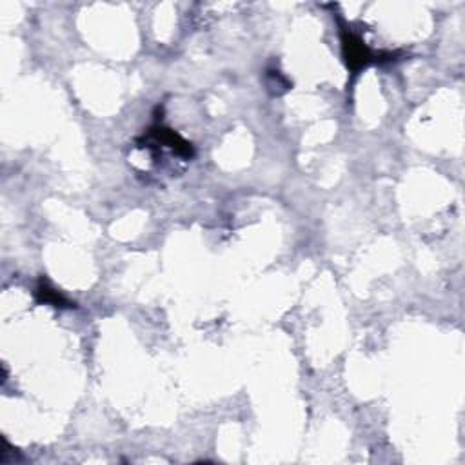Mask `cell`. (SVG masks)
<instances>
[{"mask_svg":"<svg viewBox=\"0 0 465 465\" xmlns=\"http://www.w3.org/2000/svg\"><path fill=\"white\" fill-rule=\"evenodd\" d=\"M36 295L42 298V302H47V304H53L55 307H64L67 304L64 298L58 295V293L55 291V289H52V287H47L44 282H41V286H38V289H36Z\"/></svg>","mask_w":465,"mask_h":465,"instance_id":"obj_2","label":"cell"},{"mask_svg":"<svg viewBox=\"0 0 465 465\" xmlns=\"http://www.w3.org/2000/svg\"><path fill=\"white\" fill-rule=\"evenodd\" d=\"M342 46L343 58H345V64H348L351 71H360L362 67H365L374 60L373 53L369 52L367 46L358 36H354L353 33H343Z\"/></svg>","mask_w":465,"mask_h":465,"instance_id":"obj_1","label":"cell"}]
</instances>
